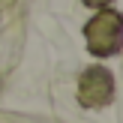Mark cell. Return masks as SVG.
Returning <instances> with one entry per match:
<instances>
[{
    "mask_svg": "<svg viewBox=\"0 0 123 123\" xmlns=\"http://www.w3.org/2000/svg\"><path fill=\"white\" fill-rule=\"evenodd\" d=\"M84 3H87L90 9H105V6H111L114 0H84Z\"/></svg>",
    "mask_w": 123,
    "mask_h": 123,
    "instance_id": "3",
    "label": "cell"
},
{
    "mask_svg": "<svg viewBox=\"0 0 123 123\" xmlns=\"http://www.w3.org/2000/svg\"><path fill=\"white\" fill-rule=\"evenodd\" d=\"M84 39H87V51L93 57H111L123 45V18L114 9H99L87 24H84Z\"/></svg>",
    "mask_w": 123,
    "mask_h": 123,
    "instance_id": "1",
    "label": "cell"
},
{
    "mask_svg": "<svg viewBox=\"0 0 123 123\" xmlns=\"http://www.w3.org/2000/svg\"><path fill=\"white\" fill-rule=\"evenodd\" d=\"M114 99V75L105 66H87L78 78V102L84 108H105Z\"/></svg>",
    "mask_w": 123,
    "mask_h": 123,
    "instance_id": "2",
    "label": "cell"
}]
</instances>
